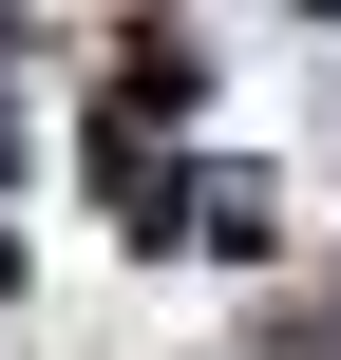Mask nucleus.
Listing matches in <instances>:
<instances>
[{"mask_svg": "<svg viewBox=\"0 0 341 360\" xmlns=\"http://www.w3.org/2000/svg\"><path fill=\"white\" fill-rule=\"evenodd\" d=\"M114 95H133V114H190V38H171V19H152V38H114Z\"/></svg>", "mask_w": 341, "mask_h": 360, "instance_id": "obj_1", "label": "nucleus"}]
</instances>
